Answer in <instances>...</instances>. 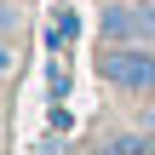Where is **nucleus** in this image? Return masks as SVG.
Segmentation results:
<instances>
[{
	"mask_svg": "<svg viewBox=\"0 0 155 155\" xmlns=\"http://www.w3.org/2000/svg\"><path fill=\"white\" fill-rule=\"evenodd\" d=\"M17 35H23V6L0 0V40H17Z\"/></svg>",
	"mask_w": 155,
	"mask_h": 155,
	"instance_id": "4",
	"label": "nucleus"
},
{
	"mask_svg": "<svg viewBox=\"0 0 155 155\" xmlns=\"http://www.w3.org/2000/svg\"><path fill=\"white\" fill-rule=\"evenodd\" d=\"M98 40H109V46H155V0H104Z\"/></svg>",
	"mask_w": 155,
	"mask_h": 155,
	"instance_id": "2",
	"label": "nucleus"
},
{
	"mask_svg": "<svg viewBox=\"0 0 155 155\" xmlns=\"http://www.w3.org/2000/svg\"><path fill=\"white\" fill-rule=\"evenodd\" d=\"M98 81L132 104L155 98V46H98Z\"/></svg>",
	"mask_w": 155,
	"mask_h": 155,
	"instance_id": "1",
	"label": "nucleus"
},
{
	"mask_svg": "<svg viewBox=\"0 0 155 155\" xmlns=\"http://www.w3.org/2000/svg\"><path fill=\"white\" fill-rule=\"evenodd\" d=\"M17 69H23V52H17V40H0V86H6Z\"/></svg>",
	"mask_w": 155,
	"mask_h": 155,
	"instance_id": "5",
	"label": "nucleus"
},
{
	"mask_svg": "<svg viewBox=\"0 0 155 155\" xmlns=\"http://www.w3.org/2000/svg\"><path fill=\"white\" fill-rule=\"evenodd\" d=\"M0 150H6V132H0Z\"/></svg>",
	"mask_w": 155,
	"mask_h": 155,
	"instance_id": "6",
	"label": "nucleus"
},
{
	"mask_svg": "<svg viewBox=\"0 0 155 155\" xmlns=\"http://www.w3.org/2000/svg\"><path fill=\"white\" fill-rule=\"evenodd\" d=\"M81 155H155V138L144 127H109V132H92Z\"/></svg>",
	"mask_w": 155,
	"mask_h": 155,
	"instance_id": "3",
	"label": "nucleus"
}]
</instances>
